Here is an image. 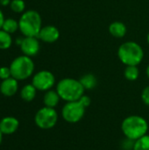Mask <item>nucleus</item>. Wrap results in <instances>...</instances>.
<instances>
[{"mask_svg": "<svg viewBox=\"0 0 149 150\" xmlns=\"http://www.w3.org/2000/svg\"><path fill=\"white\" fill-rule=\"evenodd\" d=\"M32 84L40 91H47L55 84V76L49 70H40L37 72L32 80Z\"/></svg>", "mask_w": 149, "mask_h": 150, "instance_id": "nucleus-8", "label": "nucleus"}, {"mask_svg": "<svg viewBox=\"0 0 149 150\" xmlns=\"http://www.w3.org/2000/svg\"><path fill=\"white\" fill-rule=\"evenodd\" d=\"M147 41H148V43L149 44V33L148 34V36H147Z\"/></svg>", "mask_w": 149, "mask_h": 150, "instance_id": "nucleus-29", "label": "nucleus"}, {"mask_svg": "<svg viewBox=\"0 0 149 150\" xmlns=\"http://www.w3.org/2000/svg\"><path fill=\"white\" fill-rule=\"evenodd\" d=\"M79 101H80V103H81L85 108L89 107V106L90 105V104H91V98H90L89 96L84 95V94L81 97V98L79 99Z\"/></svg>", "mask_w": 149, "mask_h": 150, "instance_id": "nucleus-24", "label": "nucleus"}, {"mask_svg": "<svg viewBox=\"0 0 149 150\" xmlns=\"http://www.w3.org/2000/svg\"><path fill=\"white\" fill-rule=\"evenodd\" d=\"M42 28L40 14L34 10L24 11L18 20V30L25 37H38Z\"/></svg>", "mask_w": 149, "mask_h": 150, "instance_id": "nucleus-3", "label": "nucleus"}, {"mask_svg": "<svg viewBox=\"0 0 149 150\" xmlns=\"http://www.w3.org/2000/svg\"><path fill=\"white\" fill-rule=\"evenodd\" d=\"M118 57L126 66H138L144 58L141 46L135 41H126L118 49Z\"/></svg>", "mask_w": 149, "mask_h": 150, "instance_id": "nucleus-4", "label": "nucleus"}, {"mask_svg": "<svg viewBox=\"0 0 149 150\" xmlns=\"http://www.w3.org/2000/svg\"><path fill=\"white\" fill-rule=\"evenodd\" d=\"M148 128L147 120L140 115L127 116L121 123V130L125 137L134 142L148 134Z\"/></svg>", "mask_w": 149, "mask_h": 150, "instance_id": "nucleus-1", "label": "nucleus"}, {"mask_svg": "<svg viewBox=\"0 0 149 150\" xmlns=\"http://www.w3.org/2000/svg\"><path fill=\"white\" fill-rule=\"evenodd\" d=\"M79 81L85 91L86 90L87 91L93 90L97 85V79L96 76L93 74H90V73L82 76L81 78L79 79Z\"/></svg>", "mask_w": 149, "mask_h": 150, "instance_id": "nucleus-15", "label": "nucleus"}, {"mask_svg": "<svg viewBox=\"0 0 149 150\" xmlns=\"http://www.w3.org/2000/svg\"><path fill=\"white\" fill-rule=\"evenodd\" d=\"M10 8L15 13H23L25 9V3L24 0H11Z\"/></svg>", "mask_w": 149, "mask_h": 150, "instance_id": "nucleus-21", "label": "nucleus"}, {"mask_svg": "<svg viewBox=\"0 0 149 150\" xmlns=\"http://www.w3.org/2000/svg\"><path fill=\"white\" fill-rule=\"evenodd\" d=\"M60 38V31L54 25H46L43 26L39 34L38 39L45 43H54Z\"/></svg>", "mask_w": 149, "mask_h": 150, "instance_id": "nucleus-10", "label": "nucleus"}, {"mask_svg": "<svg viewBox=\"0 0 149 150\" xmlns=\"http://www.w3.org/2000/svg\"><path fill=\"white\" fill-rule=\"evenodd\" d=\"M12 45L11 34L6 33L4 30H0V50L9 49Z\"/></svg>", "mask_w": 149, "mask_h": 150, "instance_id": "nucleus-18", "label": "nucleus"}, {"mask_svg": "<svg viewBox=\"0 0 149 150\" xmlns=\"http://www.w3.org/2000/svg\"><path fill=\"white\" fill-rule=\"evenodd\" d=\"M11 76L18 81H23L32 76L34 62L32 59L25 54L16 57L10 65Z\"/></svg>", "mask_w": 149, "mask_h": 150, "instance_id": "nucleus-5", "label": "nucleus"}, {"mask_svg": "<svg viewBox=\"0 0 149 150\" xmlns=\"http://www.w3.org/2000/svg\"><path fill=\"white\" fill-rule=\"evenodd\" d=\"M61 98L58 94V92L54 90H49L45 92L44 97H43V103L44 105L47 107H50V108H55L59 103H60Z\"/></svg>", "mask_w": 149, "mask_h": 150, "instance_id": "nucleus-13", "label": "nucleus"}, {"mask_svg": "<svg viewBox=\"0 0 149 150\" xmlns=\"http://www.w3.org/2000/svg\"><path fill=\"white\" fill-rule=\"evenodd\" d=\"M20 49L26 56H35L40 49L38 37H25L20 44Z\"/></svg>", "mask_w": 149, "mask_h": 150, "instance_id": "nucleus-9", "label": "nucleus"}, {"mask_svg": "<svg viewBox=\"0 0 149 150\" xmlns=\"http://www.w3.org/2000/svg\"><path fill=\"white\" fill-rule=\"evenodd\" d=\"M19 127V121L17 118L7 116L0 120V131L3 134H12Z\"/></svg>", "mask_w": 149, "mask_h": 150, "instance_id": "nucleus-11", "label": "nucleus"}, {"mask_svg": "<svg viewBox=\"0 0 149 150\" xmlns=\"http://www.w3.org/2000/svg\"><path fill=\"white\" fill-rule=\"evenodd\" d=\"M125 78L128 81H136L140 76V70L138 66H126L124 71Z\"/></svg>", "mask_w": 149, "mask_h": 150, "instance_id": "nucleus-19", "label": "nucleus"}, {"mask_svg": "<svg viewBox=\"0 0 149 150\" xmlns=\"http://www.w3.org/2000/svg\"><path fill=\"white\" fill-rule=\"evenodd\" d=\"M56 91L61 99L65 102L77 101L84 94V88L80 81L75 78L66 77L60 80L56 85Z\"/></svg>", "mask_w": 149, "mask_h": 150, "instance_id": "nucleus-2", "label": "nucleus"}, {"mask_svg": "<svg viewBox=\"0 0 149 150\" xmlns=\"http://www.w3.org/2000/svg\"><path fill=\"white\" fill-rule=\"evenodd\" d=\"M2 141H3V133L0 131V145L2 143Z\"/></svg>", "mask_w": 149, "mask_h": 150, "instance_id": "nucleus-28", "label": "nucleus"}, {"mask_svg": "<svg viewBox=\"0 0 149 150\" xmlns=\"http://www.w3.org/2000/svg\"><path fill=\"white\" fill-rule=\"evenodd\" d=\"M85 110L86 108L80 103L79 100L66 102L61 108V117L66 122L75 124L79 122L83 118Z\"/></svg>", "mask_w": 149, "mask_h": 150, "instance_id": "nucleus-7", "label": "nucleus"}, {"mask_svg": "<svg viewBox=\"0 0 149 150\" xmlns=\"http://www.w3.org/2000/svg\"><path fill=\"white\" fill-rule=\"evenodd\" d=\"M141 100L146 105L149 106V85L143 89L141 92Z\"/></svg>", "mask_w": 149, "mask_h": 150, "instance_id": "nucleus-23", "label": "nucleus"}, {"mask_svg": "<svg viewBox=\"0 0 149 150\" xmlns=\"http://www.w3.org/2000/svg\"><path fill=\"white\" fill-rule=\"evenodd\" d=\"M2 30L5 31L6 33L10 34L14 33L15 32L18 30V21L11 18H5L2 26Z\"/></svg>", "mask_w": 149, "mask_h": 150, "instance_id": "nucleus-17", "label": "nucleus"}, {"mask_svg": "<svg viewBox=\"0 0 149 150\" xmlns=\"http://www.w3.org/2000/svg\"><path fill=\"white\" fill-rule=\"evenodd\" d=\"M133 150H149V134H146L135 141Z\"/></svg>", "mask_w": 149, "mask_h": 150, "instance_id": "nucleus-20", "label": "nucleus"}, {"mask_svg": "<svg viewBox=\"0 0 149 150\" xmlns=\"http://www.w3.org/2000/svg\"><path fill=\"white\" fill-rule=\"evenodd\" d=\"M109 33L115 38H123L127 33L126 25L121 21H114L109 25Z\"/></svg>", "mask_w": 149, "mask_h": 150, "instance_id": "nucleus-14", "label": "nucleus"}, {"mask_svg": "<svg viewBox=\"0 0 149 150\" xmlns=\"http://www.w3.org/2000/svg\"><path fill=\"white\" fill-rule=\"evenodd\" d=\"M11 2V0H0V5L4 6V7L8 6V5H10Z\"/></svg>", "mask_w": 149, "mask_h": 150, "instance_id": "nucleus-26", "label": "nucleus"}, {"mask_svg": "<svg viewBox=\"0 0 149 150\" xmlns=\"http://www.w3.org/2000/svg\"><path fill=\"white\" fill-rule=\"evenodd\" d=\"M37 93V89L31 83V84H25L23 86V88L20 91V97L25 102H31L32 101Z\"/></svg>", "mask_w": 149, "mask_h": 150, "instance_id": "nucleus-16", "label": "nucleus"}, {"mask_svg": "<svg viewBox=\"0 0 149 150\" xmlns=\"http://www.w3.org/2000/svg\"><path fill=\"white\" fill-rule=\"evenodd\" d=\"M11 77V72L10 67H1L0 68V79L5 80Z\"/></svg>", "mask_w": 149, "mask_h": 150, "instance_id": "nucleus-22", "label": "nucleus"}, {"mask_svg": "<svg viewBox=\"0 0 149 150\" xmlns=\"http://www.w3.org/2000/svg\"><path fill=\"white\" fill-rule=\"evenodd\" d=\"M18 90V81L14 77H10L8 79L3 80L0 84V92L4 97L14 96Z\"/></svg>", "mask_w": 149, "mask_h": 150, "instance_id": "nucleus-12", "label": "nucleus"}, {"mask_svg": "<svg viewBox=\"0 0 149 150\" xmlns=\"http://www.w3.org/2000/svg\"><path fill=\"white\" fill-rule=\"evenodd\" d=\"M58 118V112L54 108L44 106L36 112L34 116V122L40 129L48 130L57 124Z\"/></svg>", "mask_w": 149, "mask_h": 150, "instance_id": "nucleus-6", "label": "nucleus"}, {"mask_svg": "<svg viewBox=\"0 0 149 150\" xmlns=\"http://www.w3.org/2000/svg\"><path fill=\"white\" fill-rule=\"evenodd\" d=\"M4 13L2 11V10L0 9V30L2 29V26H3V24H4Z\"/></svg>", "mask_w": 149, "mask_h": 150, "instance_id": "nucleus-25", "label": "nucleus"}, {"mask_svg": "<svg viewBox=\"0 0 149 150\" xmlns=\"http://www.w3.org/2000/svg\"><path fill=\"white\" fill-rule=\"evenodd\" d=\"M146 74H147V76H148V79H149V64L148 65V67H147V69H146Z\"/></svg>", "mask_w": 149, "mask_h": 150, "instance_id": "nucleus-27", "label": "nucleus"}]
</instances>
